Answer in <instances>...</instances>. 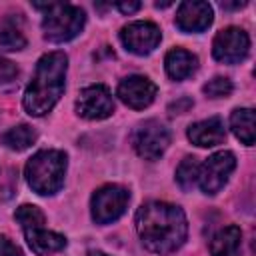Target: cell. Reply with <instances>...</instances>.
I'll use <instances>...</instances> for the list:
<instances>
[{"mask_svg": "<svg viewBox=\"0 0 256 256\" xmlns=\"http://www.w3.org/2000/svg\"><path fill=\"white\" fill-rule=\"evenodd\" d=\"M136 230L146 250L166 254L184 244L188 224L178 206L154 200L136 210Z\"/></svg>", "mask_w": 256, "mask_h": 256, "instance_id": "obj_1", "label": "cell"}, {"mask_svg": "<svg viewBox=\"0 0 256 256\" xmlns=\"http://www.w3.org/2000/svg\"><path fill=\"white\" fill-rule=\"evenodd\" d=\"M66 68L68 58L64 52H50L38 60L34 76L22 98L30 116H44L54 108L66 86Z\"/></svg>", "mask_w": 256, "mask_h": 256, "instance_id": "obj_2", "label": "cell"}, {"mask_svg": "<svg viewBox=\"0 0 256 256\" xmlns=\"http://www.w3.org/2000/svg\"><path fill=\"white\" fill-rule=\"evenodd\" d=\"M66 154L60 150H40L36 152L24 168L26 182L36 194L50 196L56 194L64 184L66 174Z\"/></svg>", "mask_w": 256, "mask_h": 256, "instance_id": "obj_3", "label": "cell"}, {"mask_svg": "<svg viewBox=\"0 0 256 256\" xmlns=\"http://www.w3.org/2000/svg\"><path fill=\"white\" fill-rule=\"evenodd\" d=\"M34 6L46 10L42 18V30H44V38L50 42H68L76 38L84 28L86 14L78 6L58 4V2L34 4Z\"/></svg>", "mask_w": 256, "mask_h": 256, "instance_id": "obj_4", "label": "cell"}, {"mask_svg": "<svg viewBox=\"0 0 256 256\" xmlns=\"http://www.w3.org/2000/svg\"><path fill=\"white\" fill-rule=\"evenodd\" d=\"M16 222L22 226V232L26 236L28 246L32 248V252H36L38 256H48L54 254L58 250H62L66 246V238L58 232H50L44 228V214L38 206L32 204H22L16 210Z\"/></svg>", "mask_w": 256, "mask_h": 256, "instance_id": "obj_5", "label": "cell"}, {"mask_svg": "<svg viewBox=\"0 0 256 256\" xmlns=\"http://www.w3.org/2000/svg\"><path fill=\"white\" fill-rule=\"evenodd\" d=\"M130 202V192L118 184H106L92 194V218L98 224H110L118 220Z\"/></svg>", "mask_w": 256, "mask_h": 256, "instance_id": "obj_6", "label": "cell"}, {"mask_svg": "<svg viewBox=\"0 0 256 256\" xmlns=\"http://www.w3.org/2000/svg\"><path fill=\"white\" fill-rule=\"evenodd\" d=\"M236 168V156L228 150L216 152L198 170V186L204 194H216L224 188L230 174Z\"/></svg>", "mask_w": 256, "mask_h": 256, "instance_id": "obj_7", "label": "cell"}, {"mask_svg": "<svg viewBox=\"0 0 256 256\" xmlns=\"http://www.w3.org/2000/svg\"><path fill=\"white\" fill-rule=\"evenodd\" d=\"M132 144L140 158L158 160L170 144V130L160 120H146L136 128Z\"/></svg>", "mask_w": 256, "mask_h": 256, "instance_id": "obj_8", "label": "cell"}, {"mask_svg": "<svg viewBox=\"0 0 256 256\" xmlns=\"http://www.w3.org/2000/svg\"><path fill=\"white\" fill-rule=\"evenodd\" d=\"M250 38L242 28L230 26L216 34L212 42V56L224 64H236L248 56Z\"/></svg>", "mask_w": 256, "mask_h": 256, "instance_id": "obj_9", "label": "cell"}, {"mask_svg": "<svg viewBox=\"0 0 256 256\" xmlns=\"http://www.w3.org/2000/svg\"><path fill=\"white\" fill-rule=\"evenodd\" d=\"M120 40L124 48L132 54H150L162 40V32L154 22H130L122 28Z\"/></svg>", "mask_w": 256, "mask_h": 256, "instance_id": "obj_10", "label": "cell"}, {"mask_svg": "<svg viewBox=\"0 0 256 256\" xmlns=\"http://www.w3.org/2000/svg\"><path fill=\"white\" fill-rule=\"evenodd\" d=\"M76 110L86 120H102L114 112V98L104 84H92L80 92Z\"/></svg>", "mask_w": 256, "mask_h": 256, "instance_id": "obj_11", "label": "cell"}, {"mask_svg": "<svg viewBox=\"0 0 256 256\" xmlns=\"http://www.w3.org/2000/svg\"><path fill=\"white\" fill-rule=\"evenodd\" d=\"M156 92H158L156 84L152 80H148L146 76H138V74L124 78L118 84L120 100L134 110H142V108L150 106L156 98Z\"/></svg>", "mask_w": 256, "mask_h": 256, "instance_id": "obj_12", "label": "cell"}, {"mask_svg": "<svg viewBox=\"0 0 256 256\" xmlns=\"http://www.w3.org/2000/svg\"><path fill=\"white\" fill-rule=\"evenodd\" d=\"M212 6L208 2H182L176 12V26L182 32H204L212 24Z\"/></svg>", "mask_w": 256, "mask_h": 256, "instance_id": "obj_13", "label": "cell"}, {"mask_svg": "<svg viewBox=\"0 0 256 256\" xmlns=\"http://www.w3.org/2000/svg\"><path fill=\"white\" fill-rule=\"evenodd\" d=\"M188 138H190L192 144H196L200 148H210V146L222 144L224 138H226L224 122L218 116H212L208 120L194 122L188 128Z\"/></svg>", "mask_w": 256, "mask_h": 256, "instance_id": "obj_14", "label": "cell"}, {"mask_svg": "<svg viewBox=\"0 0 256 256\" xmlns=\"http://www.w3.org/2000/svg\"><path fill=\"white\" fill-rule=\"evenodd\" d=\"M164 66H166V72L172 80H184V78H188L196 72L198 58L192 52L184 50V48H174L166 54Z\"/></svg>", "mask_w": 256, "mask_h": 256, "instance_id": "obj_15", "label": "cell"}, {"mask_svg": "<svg viewBox=\"0 0 256 256\" xmlns=\"http://www.w3.org/2000/svg\"><path fill=\"white\" fill-rule=\"evenodd\" d=\"M240 244H242L240 228L226 226L214 234L210 242V254L212 256H240Z\"/></svg>", "mask_w": 256, "mask_h": 256, "instance_id": "obj_16", "label": "cell"}, {"mask_svg": "<svg viewBox=\"0 0 256 256\" xmlns=\"http://www.w3.org/2000/svg\"><path fill=\"white\" fill-rule=\"evenodd\" d=\"M230 128L242 144L252 146L254 144V110L252 108H236L230 116Z\"/></svg>", "mask_w": 256, "mask_h": 256, "instance_id": "obj_17", "label": "cell"}, {"mask_svg": "<svg viewBox=\"0 0 256 256\" xmlns=\"http://www.w3.org/2000/svg\"><path fill=\"white\" fill-rule=\"evenodd\" d=\"M38 134L32 126L28 124H18L14 128H10L8 132H4L2 136V144L8 146L10 150H16V152H22L26 148H30L34 142H36Z\"/></svg>", "mask_w": 256, "mask_h": 256, "instance_id": "obj_18", "label": "cell"}, {"mask_svg": "<svg viewBox=\"0 0 256 256\" xmlns=\"http://www.w3.org/2000/svg\"><path fill=\"white\" fill-rule=\"evenodd\" d=\"M26 46L24 34L8 20H0V52H16Z\"/></svg>", "mask_w": 256, "mask_h": 256, "instance_id": "obj_19", "label": "cell"}, {"mask_svg": "<svg viewBox=\"0 0 256 256\" xmlns=\"http://www.w3.org/2000/svg\"><path fill=\"white\" fill-rule=\"evenodd\" d=\"M198 170H200V164L194 156H188L180 162L178 170H176V182L182 190H192L194 184L198 182Z\"/></svg>", "mask_w": 256, "mask_h": 256, "instance_id": "obj_20", "label": "cell"}, {"mask_svg": "<svg viewBox=\"0 0 256 256\" xmlns=\"http://www.w3.org/2000/svg\"><path fill=\"white\" fill-rule=\"evenodd\" d=\"M230 92H232V82L224 76H216L208 84H204V94L210 98H224Z\"/></svg>", "mask_w": 256, "mask_h": 256, "instance_id": "obj_21", "label": "cell"}, {"mask_svg": "<svg viewBox=\"0 0 256 256\" xmlns=\"http://www.w3.org/2000/svg\"><path fill=\"white\" fill-rule=\"evenodd\" d=\"M16 76H18V66H16L12 60L0 56V84L10 82V80H14Z\"/></svg>", "mask_w": 256, "mask_h": 256, "instance_id": "obj_22", "label": "cell"}, {"mask_svg": "<svg viewBox=\"0 0 256 256\" xmlns=\"http://www.w3.org/2000/svg\"><path fill=\"white\" fill-rule=\"evenodd\" d=\"M0 256H24V254L8 236H0Z\"/></svg>", "mask_w": 256, "mask_h": 256, "instance_id": "obj_23", "label": "cell"}, {"mask_svg": "<svg viewBox=\"0 0 256 256\" xmlns=\"http://www.w3.org/2000/svg\"><path fill=\"white\" fill-rule=\"evenodd\" d=\"M140 2H118L116 4V8L122 12V14H132V12H136V10H140Z\"/></svg>", "mask_w": 256, "mask_h": 256, "instance_id": "obj_24", "label": "cell"}, {"mask_svg": "<svg viewBox=\"0 0 256 256\" xmlns=\"http://www.w3.org/2000/svg\"><path fill=\"white\" fill-rule=\"evenodd\" d=\"M88 256H108V254L102 250H92V252H88Z\"/></svg>", "mask_w": 256, "mask_h": 256, "instance_id": "obj_25", "label": "cell"}]
</instances>
